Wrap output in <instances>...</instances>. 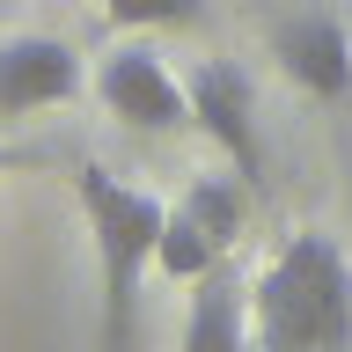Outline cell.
Segmentation results:
<instances>
[{
    "label": "cell",
    "mask_w": 352,
    "mask_h": 352,
    "mask_svg": "<svg viewBox=\"0 0 352 352\" xmlns=\"http://www.w3.org/2000/svg\"><path fill=\"white\" fill-rule=\"evenodd\" d=\"M81 191V220H88V242H96V286H103V352H125L132 345V308H140V279L154 272V235H162V198L125 184L88 162L74 176Z\"/></svg>",
    "instance_id": "2"
},
{
    "label": "cell",
    "mask_w": 352,
    "mask_h": 352,
    "mask_svg": "<svg viewBox=\"0 0 352 352\" xmlns=\"http://www.w3.org/2000/svg\"><path fill=\"white\" fill-rule=\"evenodd\" d=\"M345 206H352V162H345Z\"/></svg>",
    "instance_id": "11"
},
{
    "label": "cell",
    "mask_w": 352,
    "mask_h": 352,
    "mask_svg": "<svg viewBox=\"0 0 352 352\" xmlns=\"http://www.w3.org/2000/svg\"><path fill=\"white\" fill-rule=\"evenodd\" d=\"M0 15H8V0H0Z\"/></svg>",
    "instance_id": "12"
},
{
    "label": "cell",
    "mask_w": 352,
    "mask_h": 352,
    "mask_svg": "<svg viewBox=\"0 0 352 352\" xmlns=\"http://www.w3.org/2000/svg\"><path fill=\"white\" fill-rule=\"evenodd\" d=\"M110 30H198L206 0H103Z\"/></svg>",
    "instance_id": "10"
},
{
    "label": "cell",
    "mask_w": 352,
    "mask_h": 352,
    "mask_svg": "<svg viewBox=\"0 0 352 352\" xmlns=\"http://www.w3.org/2000/svg\"><path fill=\"white\" fill-rule=\"evenodd\" d=\"M88 66L59 37H0V118H30L66 96H81Z\"/></svg>",
    "instance_id": "5"
},
{
    "label": "cell",
    "mask_w": 352,
    "mask_h": 352,
    "mask_svg": "<svg viewBox=\"0 0 352 352\" xmlns=\"http://www.w3.org/2000/svg\"><path fill=\"white\" fill-rule=\"evenodd\" d=\"M250 352H352V264L330 235L301 228L257 272Z\"/></svg>",
    "instance_id": "1"
},
{
    "label": "cell",
    "mask_w": 352,
    "mask_h": 352,
    "mask_svg": "<svg viewBox=\"0 0 352 352\" xmlns=\"http://www.w3.org/2000/svg\"><path fill=\"white\" fill-rule=\"evenodd\" d=\"M176 352H250V286L235 279V264H213L191 294V323Z\"/></svg>",
    "instance_id": "7"
},
{
    "label": "cell",
    "mask_w": 352,
    "mask_h": 352,
    "mask_svg": "<svg viewBox=\"0 0 352 352\" xmlns=\"http://www.w3.org/2000/svg\"><path fill=\"white\" fill-rule=\"evenodd\" d=\"M213 264H228V250H220V242L206 235V228H198L184 206H169V213H162V235H154V272H162V279L198 286Z\"/></svg>",
    "instance_id": "8"
},
{
    "label": "cell",
    "mask_w": 352,
    "mask_h": 352,
    "mask_svg": "<svg viewBox=\"0 0 352 352\" xmlns=\"http://www.w3.org/2000/svg\"><path fill=\"white\" fill-rule=\"evenodd\" d=\"M88 88H96V103H103L118 125H132V132H184L191 125L184 81H176L169 66H162V52H147V44H110L103 59H96V74H88Z\"/></svg>",
    "instance_id": "3"
},
{
    "label": "cell",
    "mask_w": 352,
    "mask_h": 352,
    "mask_svg": "<svg viewBox=\"0 0 352 352\" xmlns=\"http://www.w3.org/2000/svg\"><path fill=\"white\" fill-rule=\"evenodd\" d=\"M184 96H191V125L213 140L228 162H235V176L257 191L264 184V140H257V118H250V81H242L228 59H206L184 81Z\"/></svg>",
    "instance_id": "4"
},
{
    "label": "cell",
    "mask_w": 352,
    "mask_h": 352,
    "mask_svg": "<svg viewBox=\"0 0 352 352\" xmlns=\"http://www.w3.org/2000/svg\"><path fill=\"white\" fill-rule=\"evenodd\" d=\"M279 66L316 96V103H345L352 96V37L338 15H294L279 30Z\"/></svg>",
    "instance_id": "6"
},
{
    "label": "cell",
    "mask_w": 352,
    "mask_h": 352,
    "mask_svg": "<svg viewBox=\"0 0 352 352\" xmlns=\"http://www.w3.org/2000/svg\"><path fill=\"white\" fill-rule=\"evenodd\" d=\"M184 213H191L220 250H235V242L250 235V184H242L235 169L228 176H198L191 191H184Z\"/></svg>",
    "instance_id": "9"
},
{
    "label": "cell",
    "mask_w": 352,
    "mask_h": 352,
    "mask_svg": "<svg viewBox=\"0 0 352 352\" xmlns=\"http://www.w3.org/2000/svg\"><path fill=\"white\" fill-rule=\"evenodd\" d=\"M0 169H8V154H0Z\"/></svg>",
    "instance_id": "13"
}]
</instances>
